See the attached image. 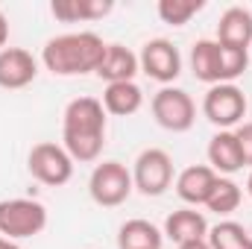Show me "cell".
Masks as SVG:
<instances>
[{"mask_svg":"<svg viewBox=\"0 0 252 249\" xmlns=\"http://www.w3.org/2000/svg\"><path fill=\"white\" fill-rule=\"evenodd\" d=\"M223 82H235L247 67H250V50H235V47H223Z\"/></svg>","mask_w":252,"mask_h":249,"instance_id":"603a6c76","label":"cell"},{"mask_svg":"<svg viewBox=\"0 0 252 249\" xmlns=\"http://www.w3.org/2000/svg\"><path fill=\"white\" fill-rule=\"evenodd\" d=\"M100 103H103L106 115L129 118V115H135V112L144 106V91H141L135 82H115V85H106Z\"/></svg>","mask_w":252,"mask_h":249,"instance_id":"d6986e66","label":"cell"},{"mask_svg":"<svg viewBox=\"0 0 252 249\" xmlns=\"http://www.w3.org/2000/svg\"><path fill=\"white\" fill-rule=\"evenodd\" d=\"M250 50H252V47H250Z\"/></svg>","mask_w":252,"mask_h":249,"instance_id":"f1b7e54d","label":"cell"},{"mask_svg":"<svg viewBox=\"0 0 252 249\" xmlns=\"http://www.w3.org/2000/svg\"><path fill=\"white\" fill-rule=\"evenodd\" d=\"M112 9H115L112 0H53L50 3L53 18L56 21H64V24L97 21V18H106Z\"/></svg>","mask_w":252,"mask_h":249,"instance_id":"e0dca14e","label":"cell"},{"mask_svg":"<svg viewBox=\"0 0 252 249\" xmlns=\"http://www.w3.org/2000/svg\"><path fill=\"white\" fill-rule=\"evenodd\" d=\"M132 185L138 187L144 196H161L167 187L173 185V158L164 150H158V147L144 150L135 158Z\"/></svg>","mask_w":252,"mask_h":249,"instance_id":"52a82bcc","label":"cell"},{"mask_svg":"<svg viewBox=\"0 0 252 249\" xmlns=\"http://www.w3.org/2000/svg\"><path fill=\"white\" fill-rule=\"evenodd\" d=\"M141 70L138 56L124 47V44H106V53H103V62L97 67V76L106 79V85H115V82H135V73Z\"/></svg>","mask_w":252,"mask_h":249,"instance_id":"4fadbf2b","label":"cell"},{"mask_svg":"<svg viewBox=\"0 0 252 249\" xmlns=\"http://www.w3.org/2000/svg\"><path fill=\"white\" fill-rule=\"evenodd\" d=\"M106 144V109L97 97H76L64 106L62 147L79 164L97 161Z\"/></svg>","mask_w":252,"mask_h":249,"instance_id":"6da1fadb","label":"cell"},{"mask_svg":"<svg viewBox=\"0 0 252 249\" xmlns=\"http://www.w3.org/2000/svg\"><path fill=\"white\" fill-rule=\"evenodd\" d=\"M217 173L208 164H190L176 176V193L182 202L188 205H205V199L211 196V190L217 185Z\"/></svg>","mask_w":252,"mask_h":249,"instance_id":"7c38bea8","label":"cell"},{"mask_svg":"<svg viewBox=\"0 0 252 249\" xmlns=\"http://www.w3.org/2000/svg\"><path fill=\"white\" fill-rule=\"evenodd\" d=\"M247 190H250V196H252V173H250V179H247Z\"/></svg>","mask_w":252,"mask_h":249,"instance_id":"83f0119b","label":"cell"},{"mask_svg":"<svg viewBox=\"0 0 252 249\" xmlns=\"http://www.w3.org/2000/svg\"><path fill=\"white\" fill-rule=\"evenodd\" d=\"M153 118L156 124L167 132H188L196 121V103L190 100L188 91L182 88H170L164 85L156 97H153Z\"/></svg>","mask_w":252,"mask_h":249,"instance_id":"ba28073f","label":"cell"},{"mask_svg":"<svg viewBox=\"0 0 252 249\" xmlns=\"http://www.w3.org/2000/svg\"><path fill=\"white\" fill-rule=\"evenodd\" d=\"M202 115L220 129H235L247 118V94L235 82L211 85L202 97Z\"/></svg>","mask_w":252,"mask_h":249,"instance_id":"8992f818","label":"cell"},{"mask_svg":"<svg viewBox=\"0 0 252 249\" xmlns=\"http://www.w3.org/2000/svg\"><path fill=\"white\" fill-rule=\"evenodd\" d=\"M132 170H126V164L121 161H103L91 170L88 179V193L97 205L103 208H118L124 205L132 193Z\"/></svg>","mask_w":252,"mask_h":249,"instance_id":"277c9868","label":"cell"},{"mask_svg":"<svg viewBox=\"0 0 252 249\" xmlns=\"http://www.w3.org/2000/svg\"><path fill=\"white\" fill-rule=\"evenodd\" d=\"M205 241L211 249H252V235L247 232V226L235 220H223L214 229H208Z\"/></svg>","mask_w":252,"mask_h":249,"instance_id":"ffe728a7","label":"cell"},{"mask_svg":"<svg viewBox=\"0 0 252 249\" xmlns=\"http://www.w3.org/2000/svg\"><path fill=\"white\" fill-rule=\"evenodd\" d=\"M179 249H211V247H208V241H190V244H182Z\"/></svg>","mask_w":252,"mask_h":249,"instance_id":"484cf974","label":"cell"},{"mask_svg":"<svg viewBox=\"0 0 252 249\" xmlns=\"http://www.w3.org/2000/svg\"><path fill=\"white\" fill-rule=\"evenodd\" d=\"M0 249H21L18 241H9V238H0Z\"/></svg>","mask_w":252,"mask_h":249,"instance_id":"4316f807","label":"cell"},{"mask_svg":"<svg viewBox=\"0 0 252 249\" xmlns=\"http://www.w3.org/2000/svg\"><path fill=\"white\" fill-rule=\"evenodd\" d=\"M217 44L235 47V50H250L252 47V12L244 6H229L220 15L217 24Z\"/></svg>","mask_w":252,"mask_h":249,"instance_id":"8fae6325","label":"cell"},{"mask_svg":"<svg viewBox=\"0 0 252 249\" xmlns=\"http://www.w3.org/2000/svg\"><path fill=\"white\" fill-rule=\"evenodd\" d=\"M27 167L32 173V179H38L41 185L62 187L73 176V158L67 156V150L53 144V141H41L30 150L27 156Z\"/></svg>","mask_w":252,"mask_h":249,"instance_id":"5b68a950","label":"cell"},{"mask_svg":"<svg viewBox=\"0 0 252 249\" xmlns=\"http://www.w3.org/2000/svg\"><path fill=\"white\" fill-rule=\"evenodd\" d=\"M193 76L205 85H223V53L214 38H199L190 50Z\"/></svg>","mask_w":252,"mask_h":249,"instance_id":"5bb4252c","label":"cell"},{"mask_svg":"<svg viewBox=\"0 0 252 249\" xmlns=\"http://www.w3.org/2000/svg\"><path fill=\"white\" fill-rule=\"evenodd\" d=\"M164 235L179 247L190 244V241H205L208 238V220L193 208H179L164 220Z\"/></svg>","mask_w":252,"mask_h":249,"instance_id":"2e32d148","label":"cell"},{"mask_svg":"<svg viewBox=\"0 0 252 249\" xmlns=\"http://www.w3.org/2000/svg\"><path fill=\"white\" fill-rule=\"evenodd\" d=\"M205 0H158V18L170 27H185L196 12H202Z\"/></svg>","mask_w":252,"mask_h":249,"instance_id":"7402d4cb","label":"cell"},{"mask_svg":"<svg viewBox=\"0 0 252 249\" xmlns=\"http://www.w3.org/2000/svg\"><path fill=\"white\" fill-rule=\"evenodd\" d=\"M161 244H164V232L141 217L126 220L118 232V249H161Z\"/></svg>","mask_w":252,"mask_h":249,"instance_id":"ac0fdd59","label":"cell"},{"mask_svg":"<svg viewBox=\"0 0 252 249\" xmlns=\"http://www.w3.org/2000/svg\"><path fill=\"white\" fill-rule=\"evenodd\" d=\"M232 132H235V141H238V150H241V158L247 167V164H252V124H241Z\"/></svg>","mask_w":252,"mask_h":249,"instance_id":"cb8c5ba5","label":"cell"},{"mask_svg":"<svg viewBox=\"0 0 252 249\" xmlns=\"http://www.w3.org/2000/svg\"><path fill=\"white\" fill-rule=\"evenodd\" d=\"M35 76H38V62L30 50L24 47L0 50V88L18 91V88H27Z\"/></svg>","mask_w":252,"mask_h":249,"instance_id":"30bf717a","label":"cell"},{"mask_svg":"<svg viewBox=\"0 0 252 249\" xmlns=\"http://www.w3.org/2000/svg\"><path fill=\"white\" fill-rule=\"evenodd\" d=\"M106 41L97 32H64L44 44L41 62L56 76H82V73H97L103 62Z\"/></svg>","mask_w":252,"mask_h":249,"instance_id":"7a4b0ae2","label":"cell"},{"mask_svg":"<svg viewBox=\"0 0 252 249\" xmlns=\"http://www.w3.org/2000/svg\"><path fill=\"white\" fill-rule=\"evenodd\" d=\"M208 167L220 176V173H238L244 167V158H241V150H238V141H235V132L232 129H220L211 141H208Z\"/></svg>","mask_w":252,"mask_h":249,"instance_id":"9a60e30c","label":"cell"},{"mask_svg":"<svg viewBox=\"0 0 252 249\" xmlns=\"http://www.w3.org/2000/svg\"><path fill=\"white\" fill-rule=\"evenodd\" d=\"M6 41H9V21L0 12V50H6Z\"/></svg>","mask_w":252,"mask_h":249,"instance_id":"d4e9b609","label":"cell"},{"mask_svg":"<svg viewBox=\"0 0 252 249\" xmlns=\"http://www.w3.org/2000/svg\"><path fill=\"white\" fill-rule=\"evenodd\" d=\"M241 199H244V193H241V187L235 185L232 179H217V185L211 190V196L205 199V208L208 211H214V214H220V217H226V214H232V211H238V205H241Z\"/></svg>","mask_w":252,"mask_h":249,"instance_id":"44dd1931","label":"cell"},{"mask_svg":"<svg viewBox=\"0 0 252 249\" xmlns=\"http://www.w3.org/2000/svg\"><path fill=\"white\" fill-rule=\"evenodd\" d=\"M47 226V208L38 199H3L0 202V238L27 241Z\"/></svg>","mask_w":252,"mask_h":249,"instance_id":"3957f363","label":"cell"},{"mask_svg":"<svg viewBox=\"0 0 252 249\" xmlns=\"http://www.w3.org/2000/svg\"><path fill=\"white\" fill-rule=\"evenodd\" d=\"M138 64H141V70H144L150 79H156V82H161V85L173 82V79L182 73V56H179V50L173 47V41H167V38H150V41L141 47Z\"/></svg>","mask_w":252,"mask_h":249,"instance_id":"9c48e42d","label":"cell"}]
</instances>
